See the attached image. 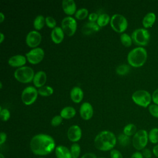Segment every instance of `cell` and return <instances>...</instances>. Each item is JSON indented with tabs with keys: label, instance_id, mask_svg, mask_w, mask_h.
<instances>
[{
	"label": "cell",
	"instance_id": "1",
	"mask_svg": "<svg viewBox=\"0 0 158 158\" xmlns=\"http://www.w3.org/2000/svg\"><path fill=\"white\" fill-rule=\"evenodd\" d=\"M30 147L32 152L38 156L49 154L56 148L53 138L43 133L35 135L30 141Z\"/></svg>",
	"mask_w": 158,
	"mask_h": 158
},
{
	"label": "cell",
	"instance_id": "2",
	"mask_svg": "<svg viewBox=\"0 0 158 158\" xmlns=\"http://www.w3.org/2000/svg\"><path fill=\"white\" fill-rule=\"evenodd\" d=\"M117 143L115 135L110 131L104 130L99 132L95 137L94 144L96 149L101 151H111Z\"/></svg>",
	"mask_w": 158,
	"mask_h": 158
},
{
	"label": "cell",
	"instance_id": "3",
	"mask_svg": "<svg viewBox=\"0 0 158 158\" xmlns=\"http://www.w3.org/2000/svg\"><path fill=\"white\" fill-rule=\"evenodd\" d=\"M147 57V51L143 47H136L128 52L127 61L133 67H140L145 64Z\"/></svg>",
	"mask_w": 158,
	"mask_h": 158
},
{
	"label": "cell",
	"instance_id": "4",
	"mask_svg": "<svg viewBox=\"0 0 158 158\" xmlns=\"http://www.w3.org/2000/svg\"><path fill=\"white\" fill-rule=\"evenodd\" d=\"M131 38L133 42L138 47L145 46L149 42L150 33L144 28H139L133 31Z\"/></svg>",
	"mask_w": 158,
	"mask_h": 158
},
{
	"label": "cell",
	"instance_id": "5",
	"mask_svg": "<svg viewBox=\"0 0 158 158\" xmlns=\"http://www.w3.org/2000/svg\"><path fill=\"white\" fill-rule=\"evenodd\" d=\"M131 99L136 104L143 107H148L151 105L152 95L148 91L139 89L133 93Z\"/></svg>",
	"mask_w": 158,
	"mask_h": 158
},
{
	"label": "cell",
	"instance_id": "6",
	"mask_svg": "<svg viewBox=\"0 0 158 158\" xmlns=\"http://www.w3.org/2000/svg\"><path fill=\"white\" fill-rule=\"evenodd\" d=\"M148 133L146 130L141 129L136 131L132 138V144L135 149L141 151L146 148L148 143Z\"/></svg>",
	"mask_w": 158,
	"mask_h": 158
},
{
	"label": "cell",
	"instance_id": "7",
	"mask_svg": "<svg viewBox=\"0 0 158 158\" xmlns=\"http://www.w3.org/2000/svg\"><path fill=\"white\" fill-rule=\"evenodd\" d=\"M33 70L28 66H23L19 67L14 72V77L15 79L23 83H27L31 81L34 77Z\"/></svg>",
	"mask_w": 158,
	"mask_h": 158
},
{
	"label": "cell",
	"instance_id": "8",
	"mask_svg": "<svg viewBox=\"0 0 158 158\" xmlns=\"http://www.w3.org/2000/svg\"><path fill=\"white\" fill-rule=\"evenodd\" d=\"M110 23L112 28L117 33H123L128 27L127 19L119 14H115L111 17Z\"/></svg>",
	"mask_w": 158,
	"mask_h": 158
},
{
	"label": "cell",
	"instance_id": "9",
	"mask_svg": "<svg viewBox=\"0 0 158 158\" xmlns=\"http://www.w3.org/2000/svg\"><path fill=\"white\" fill-rule=\"evenodd\" d=\"M62 28L67 35L71 36L74 35L76 31L77 23L75 19L71 16L64 17L61 22Z\"/></svg>",
	"mask_w": 158,
	"mask_h": 158
},
{
	"label": "cell",
	"instance_id": "10",
	"mask_svg": "<svg viewBox=\"0 0 158 158\" xmlns=\"http://www.w3.org/2000/svg\"><path fill=\"white\" fill-rule=\"evenodd\" d=\"M38 90L31 86L26 87L22 91L21 98L23 104L25 105L32 104L36 99L38 96Z\"/></svg>",
	"mask_w": 158,
	"mask_h": 158
},
{
	"label": "cell",
	"instance_id": "11",
	"mask_svg": "<svg viewBox=\"0 0 158 158\" xmlns=\"http://www.w3.org/2000/svg\"><path fill=\"white\" fill-rule=\"evenodd\" d=\"M25 56L30 63L36 64L43 60L44 56V52L41 48H35L26 53Z\"/></svg>",
	"mask_w": 158,
	"mask_h": 158
},
{
	"label": "cell",
	"instance_id": "12",
	"mask_svg": "<svg viewBox=\"0 0 158 158\" xmlns=\"http://www.w3.org/2000/svg\"><path fill=\"white\" fill-rule=\"evenodd\" d=\"M26 43L30 48H35L38 46L41 41V35L36 30L30 31L26 36Z\"/></svg>",
	"mask_w": 158,
	"mask_h": 158
},
{
	"label": "cell",
	"instance_id": "13",
	"mask_svg": "<svg viewBox=\"0 0 158 158\" xmlns=\"http://www.w3.org/2000/svg\"><path fill=\"white\" fill-rule=\"evenodd\" d=\"M67 138L68 139L73 143L78 141L81 138V130L80 127L77 125H72L67 130Z\"/></svg>",
	"mask_w": 158,
	"mask_h": 158
},
{
	"label": "cell",
	"instance_id": "14",
	"mask_svg": "<svg viewBox=\"0 0 158 158\" xmlns=\"http://www.w3.org/2000/svg\"><path fill=\"white\" fill-rule=\"evenodd\" d=\"M80 114L83 120L90 119L93 115V109L91 104L88 102H83L80 108Z\"/></svg>",
	"mask_w": 158,
	"mask_h": 158
},
{
	"label": "cell",
	"instance_id": "15",
	"mask_svg": "<svg viewBox=\"0 0 158 158\" xmlns=\"http://www.w3.org/2000/svg\"><path fill=\"white\" fill-rule=\"evenodd\" d=\"M27 58L21 54H17L10 57L8 60V64L12 67H21L26 63Z\"/></svg>",
	"mask_w": 158,
	"mask_h": 158
},
{
	"label": "cell",
	"instance_id": "16",
	"mask_svg": "<svg viewBox=\"0 0 158 158\" xmlns=\"http://www.w3.org/2000/svg\"><path fill=\"white\" fill-rule=\"evenodd\" d=\"M99 30L100 27L96 22H88L82 27L81 31L84 35H89L98 31Z\"/></svg>",
	"mask_w": 158,
	"mask_h": 158
},
{
	"label": "cell",
	"instance_id": "17",
	"mask_svg": "<svg viewBox=\"0 0 158 158\" xmlns=\"http://www.w3.org/2000/svg\"><path fill=\"white\" fill-rule=\"evenodd\" d=\"M62 7L64 12L68 15H73L76 12L77 6L73 0H63Z\"/></svg>",
	"mask_w": 158,
	"mask_h": 158
},
{
	"label": "cell",
	"instance_id": "18",
	"mask_svg": "<svg viewBox=\"0 0 158 158\" xmlns=\"http://www.w3.org/2000/svg\"><path fill=\"white\" fill-rule=\"evenodd\" d=\"M51 37L54 43L56 44L61 43L64 38V32L62 28L60 27H56L51 31Z\"/></svg>",
	"mask_w": 158,
	"mask_h": 158
},
{
	"label": "cell",
	"instance_id": "19",
	"mask_svg": "<svg viewBox=\"0 0 158 158\" xmlns=\"http://www.w3.org/2000/svg\"><path fill=\"white\" fill-rule=\"evenodd\" d=\"M46 81V74L44 71H38L35 74L33 82L36 87L39 88L44 86Z\"/></svg>",
	"mask_w": 158,
	"mask_h": 158
},
{
	"label": "cell",
	"instance_id": "20",
	"mask_svg": "<svg viewBox=\"0 0 158 158\" xmlns=\"http://www.w3.org/2000/svg\"><path fill=\"white\" fill-rule=\"evenodd\" d=\"M55 154L57 158H72L70 150L62 145L57 146L56 148Z\"/></svg>",
	"mask_w": 158,
	"mask_h": 158
},
{
	"label": "cell",
	"instance_id": "21",
	"mask_svg": "<svg viewBox=\"0 0 158 158\" xmlns=\"http://www.w3.org/2000/svg\"><path fill=\"white\" fill-rule=\"evenodd\" d=\"M70 98L75 103L80 102L83 98V91L78 86L73 87L70 91Z\"/></svg>",
	"mask_w": 158,
	"mask_h": 158
},
{
	"label": "cell",
	"instance_id": "22",
	"mask_svg": "<svg viewBox=\"0 0 158 158\" xmlns=\"http://www.w3.org/2000/svg\"><path fill=\"white\" fill-rule=\"evenodd\" d=\"M156 20V15L154 12H148L143 19L142 24L144 28L147 29L153 26Z\"/></svg>",
	"mask_w": 158,
	"mask_h": 158
},
{
	"label": "cell",
	"instance_id": "23",
	"mask_svg": "<svg viewBox=\"0 0 158 158\" xmlns=\"http://www.w3.org/2000/svg\"><path fill=\"white\" fill-rule=\"evenodd\" d=\"M76 114L75 109L71 106H67L64 107L60 113V116L65 119H70L73 118Z\"/></svg>",
	"mask_w": 158,
	"mask_h": 158
},
{
	"label": "cell",
	"instance_id": "24",
	"mask_svg": "<svg viewBox=\"0 0 158 158\" xmlns=\"http://www.w3.org/2000/svg\"><path fill=\"white\" fill-rule=\"evenodd\" d=\"M44 23H46L45 19L42 15H37L33 20V27L37 30H41L44 27Z\"/></svg>",
	"mask_w": 158,
	"mask_h": 158
},
{
	"label": "cell",
	"instance_id": "25",
	"mask_svg": "<svg viewBox=\"0 0 158 158\" xmlns=\"http://www.w3.org/2000/svg\"><path fill=\"white\" fill-rule=\"evenodd\" d=\"M136 127L133 123H128L125 126L123 130V133L128 136H133L136 133Z\"/></svg>",
	"mask_w": 158,
	"mask_h": 158
},
{
	"label": "cell",
	"instance_id": "26",
	"mask_svg": "<svg viewBox=\"0 0 158 158\" xmlns=\"http://www.w3.org/2000/svg\"><path fill=\"white\" fill-rule=\"evenodd\" d=\"M149 141L154 144L158 143V128H152L148 133Z\"/></svg>",
	"mask_w": 158,
	"mask_h": 158
},
{
	"label": "cell",
	"instance_id": "27",
	"mask_svg": "<svg viewBox=\"0 0 158 158\" xmlns=\"http://www.w3.org/2000/svg\"><path fill=\"white\" fill-rule=\"evenodd\" d=\"M110 21V19L108 14H102L99 15L96 23L100 27H102L107 25Z\"/></svg>",
	"mask_w": 158,
	"mask_h": 158
},
{
	"label": "cell",
	"instance_id": "28",
	"mask_svg": "<svg viewBox=\"0 0 158 158\" xmlns=\"http://www.w3.org/2000/svg\"><path fill=\"white\" fill-rule=\"evenodd\" d=\"M54 92L53 88L49 86H43L38 89V93L42 96H51Z\"/></svg>",
	"mask_w": 158,
	"mask_h": 158
},
{
	"label": "cell",
	"instance_id": "29",
	"mask_svg": "<svg viewBox=\"0 0 158 158\" xmlns=\"http://www.w3.org/2000/svg\"><path fill=\"white\" fill-rule=\"evenodd\" d=\"M120 41L122 44L126 47H130L132 44V38L131 36L128 35L127 33H123L120 35Z\"/></svg>",
	"mask_w": 158,
	"mask_h": 158
},
{
	"label": "cell",
	"instance_id": "30",
	"mask_svg": "<svg viewBox=\"0 0 158 158\" xmlns=\"http://www.w3.org/2000/svg\"><path fill=\"white\" fill-rule=\"evenodd\" d=\"M70 152L72 158H78L80 152H81V148L80 145L78 143H74L72 144L70 147Z\"/></svg>",
	"mask_w": 158,
	"mask_h": 158
},
{
	"label": "cell",
	"instance_id": "31",
	"mask_svg": "<svg viewBox=\"0 0 158 158\" xmlns=\"http://www.w3.org/2000/svg\"><path fill=\"white\" fill-rule=\"evenodd\" d=\"M88 15V10L86 8H80L78 9L75 14V17L78 20H83L86 18Z\"/></svg>",
	"mask_w": 158,
	"mask_h": 158
},
{
	"label": "cell",
	"instance_id": "32",
	"mask_svg": "<svg viewBox=\"0 0 158 158\" xmlns=\"http://www.w3.org/2000/svg\"><path fill=\"white\" fill-rule=\"evenodd\" d=\"M130 68L128 65H120L116 68V73L120 75H125L130 72Z\"/></svg>",
	"mask_w": 158,
	"mask_h": 158
},
{
	"label": "cell",
	"instance_id": "33",
	"mask_svg": "<svg viewBox=\"0 0 158 158\" xmlns=\"http://www.w3.org/2000/svg\"><path fill=\"white\" fill-rule=\"evenodd\" d=\"M119 144L122 146H127L130 144V136H128L125 135L123 133L120 134L117 138Z\"/></svg>",
	"mask_w": 158,
	"mask_h": 158
},
{
	"label": "cell",
	"instance_id": "34",
	"mask_svg": "<svg viewBox=\"0 0 158 158\" xmlns=\"http://www.w3.org/2000/svg\"><path fill=\"white\" fill-rule=\"evenodd\" d=\"M148 110L152 117L158 118V105L155 104L149 105L148 107Z\"/></svg>",
	"mask_w": 158,
	"mask_h": 158
},
{
	"label": "cell",
	"instance_id": "35",
	"mask_svg": "<svg viewBox=\"0 0 158 158\" xmlns=\"http://www.w3.org/2000/svg\"><path fill=\"white\" fill-rule=\"evenodd\" d=\"M0 116H1V118L2 121H7L10 116V112L8 109H1L0 110Z\"/></svg>",
	"mask_w": 158,
	"mask_h": 158
},
{
	"label": "cell",
	"instance_id": "36",
	"mask_svg": "<svg viewBox=\"0 0 158 158\" xmlns=\"http://www.w3.org/2000/svg\"><path fill=\"white\" fill-rule=\"evenodd\" d=\"M45 22L46 25L51 28H54L56 25V20L51 16H47L45 18Z\"/></svg>",
	"mask_w": 158,
	"mask_h": 158
},
{
	"label": "cell",
	"instance_id": "37",
	"mask_svg": "<svg viewBox=\"0 0 158 158\" xmlns=\"http://www.w3.org/2000/svg\"><path fill=\"white\" fill-rule=\"evenodd\" d=\"M62 120H63V118L60 116V115H56L51 119V125L53 127H57L62 123Z\"/></svg>",
	"mask_w": 158,
	"mask_h": 158
},
{
	"label": "cell",
	"instance_id": "38",
	"mask_svg": "<svg viewBox=\"0 0 158 158\" xmlns=\"http://www.w3.org/2000/svg\"><path fill=\"white\" fill-rule=\"evenodd\" d=\"M110 158H123L122 154L117 149H112L110 152Z\"/></svg>",
	"mask_w": 158,
	"mask_h": 158
},
{
	"label": "cell",
	"instance_id": "39",
	"mask_svg": "<svg viewBox=\"0 0 158 158\" xmlns=\"http://www.w3.org/2000/svg\"><path fill=\"white\" fill-rule=\"evenodd\" d=\"M144 158H151L152 156V151H151L149 148H144L141 152Z\"/></svg>",
	"mask_w": 158,
	"mask_h": 158
},
{
	"label": "cell",
	"instance_id": "40",
	"mask_svg": "<svg viewBox=\"0 0 158 158\" xmlns=\"http://www.w3.org/2000/svg\"><path fill=\"white\" fill-rule=\"evenodd\" d=\"M152 101L154 104L158 105V88L156 89L152 94Z\"/></svg>",
	"mask_w": 158,
	"mask_h": 158
},
{
	"label": "cell",
	"instance_id": "41",
	"mask_svg": "<svg viewBox=\"0 0 158 158\" xmlns=\"http://www.w3.org/2000/svg\"><path fill=\"white\" fill-rule=\"evenodd\" d=\"M98 17L99 15L95 13V12H92L91 14H89V16H88V20L89 22H96V21L97 22V20L98 19Z\"/></svg>",
	"mask_w": 158,
	"mask_h": 158
},
{
	"label": "cell",
	"instance_id": "42",
	"mask_svg": "<svg viewBox=\"0 0 158 158\" xmlns=\"http://www.w3.org/2000/svg\"><path fill=\"white\" fill-rule=\"evenodd\" d=\"M7 139V135L4 132H1L0 134V144L2 145L6 142Z\"/></svg>",
	"mask_w": 158,
	"mask_h": 158
},
{
	"label": "cell",
	"instance_id": "43",
	"mask_svg": "<svg viewBox=\"0 0 158 158\" xmlns=\"http://www.w3.org/2000/svg\"><path fill=\"white\" fill-rule=\"evenodd\" d=\"M130 158H144V157L141 152L136 151L132 154Z\"/></svg>",
	"mask_w": 158,
	"mask_h": 158
},
{
	"label": "cell",
	"instance_id": "44",
	"mask_svg": "<svg viewBox=\"0 0 158 158\" xmlns=\"http://www.w3.org/2000/svg\"><path fill=\"white\" fill-rule=\"evenodd\" d=\"M81 158H97L96 156L93 153H86L83 155Z\"/></svg>",
	"mask_w": 158,
	"mask_h": 158
},
{
	"label": "cell",
	"instance_id": "45",
	"mask_svg": "<svg viewBox=\"0 0 158 158\" xmlns=\"http://www.w3.org/2000/svg\"><path fill=\"white\" fill-rule=\"evenodd\" d=\"M152 154L154 156H156L157 158H158V144H156L153 148H152Z\"/></svg>",
	"mask_w": 158,
	"mask_h": 158
},
{
	"label": "cell",
	"instance_id": "46",
	"mask_svg": "<svg viewBox=\"0 0 158 158\" xmlns=\"http://www.w3.org/2000/svg\"><path fill=\"white\" fill-rule=\"evenodd\" d=\"M5 19V16L2 12H0V22H2Z\"/></svg>",
	"mask_w": 158,
	"mask_h": 158
},
{
	"label": "cell",
	"instance_id": "47",
	"mask_svg": "<svg viewBox=\"0 0 158 158\" xmlns=\"http://www.w3.org/2000/svg\"><path fill=\"white\" fill-rule=\"evenodd\" d=\"M4 34L2 33V32H1L0 33V43H2V41H3V40H4Z\"/></svg>",
	"mask_w": 158,
	"mask_h": 158
},
{
	"label": "cell",
	"instance_id": "48",
	"mask_svg": "<svg viewBox=\"0 0 158 158\" xmlns=\"http://www.w3.org/2000/svg\"><path fill=\"white\" fill-rule=\"evenodd\" d=\"M0 158H5V157L4 156V155L2 153L0 154Z\"/></svg>",
	"mask_w": 158,
	"mask_h": 158
},
{
	"label": "cell",
	"instance_id": "49",
	"mask_svg": "<svg viewBox=\"0 0 158 158\" xmlns=\"http://www.w3.org/2000/svg\"><path fill=\"white\" fill-rule=\"evenodd\" d=\"M0 87H1V89H2V84L1 82L0 83Z\"/></svg>",
	"mask_w": 158,
	"mask_h": 158
},
{
	"label": "cell",
	"instance_id": "50",
	"mask_svg": "<svg viewBox=\"0 0 158 158\" xmlns=\"http://www.w3.org/2000/svg\"><path fill=\"white\" fill-rule=\"evenodd\" d=\"M38 158H44V157H38Z\"/></svg>",
	"mask_w": 158,
	"mask_h": 158
},
{
	"label": "cell",
	"instance_id": "51",
	"mask_svg": "<svg viewBox=\"0 0 158 158\" xmlns=\"http://www.w3.org/2000/svg\"><path fill=\"white\" fill-rule=\"evenodd\" d=\"M99 158H105V157H99Z\"/></svg>",
	"mask_w": 158,
	"mask_h": 158
}]
</instances>
